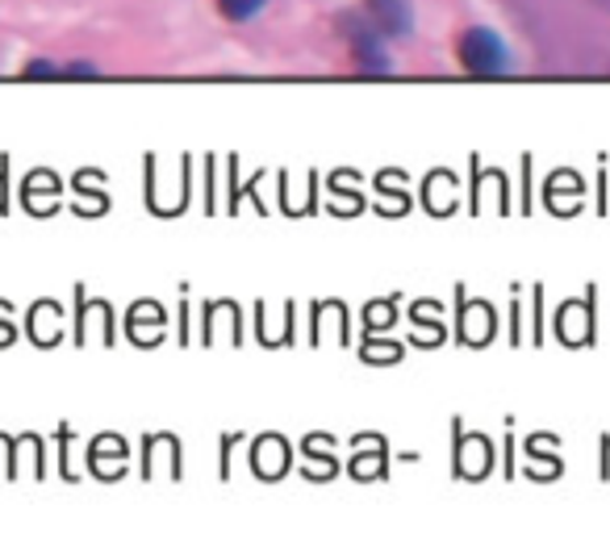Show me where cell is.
Listing matches in <instances>:
<instances>
[{"instance_id":"7a4b0ae2","label":"cell","mask_w":610,"mask_h":559,"mask_svg":"<svg viewBox=\"0 0 610 559\" xmlns=\"http://www.w3.org/2000/svg\"><path fill=\"white\" fill-rule=\"evenodd\" d=\"M339 25H343V34H347V42H352V59L364 67V71H389V51H385V42H380V30L377 21H364L356 18V13H343L339 18Z\"/></svg>"},{"instance_id":"3957f363","label":"cell","mask_w":610,"mask_h":559,"mask_svg":"<svg viewBox=\"0 0 610 559\" xmlns=\"http://www.w3.org/2000/svg\"><path fill=\"white\" fill-rule=\"evenodd\" d=\"M368 18L377 21V30L385 38H406L414 30V9L410 0H364Z\"/></svg>"},{"instance_id":"8992f818","label":"cell","mask_w":610,"mask_h":559,"mask_svg":"<svg viewBox=\"0 0 610 559\" xmlns=\"http://www.w3.org/2000/svg\"><path fill=\"white\" fill-rule=\"evenodd\" d=\"M64 76L67 80H92V76H101V71H97V63H67L64 67Z\"/></svg>"},{"instance_id":"52a82bcc","label":"cell","mask_w":610,"mask_h":559,"mask_svg":"<svg viewBox=\"0 0 610 559\" xmlns=\"http://www.w3.org/2000/svg\"><path fill=\"white\" fill-rule=\"evenodd\" d=\"M594 4H602V9H610V0H594Z\"/></svg>"},{"instance_id":"5b68a950","label":"cell","mask_w":610,"mask_h":559,"mask_svg":"<svg viewBox=\"0 0 610 559\" xmlns=\"http://www.w3.org/2000/svg\"><path fill=\"white\" fill-rule=\"evenodd\" d=\"M59 76H64V67H59V63H51V59L25 63V80H59Z\"/></svg>"},{"instance_id":"6da1fadb","label":"cell","mask_w":610,"mask_h":559,"mask_svg":"<svg viewBox=\"0 0 610 559\" xmlns=\"http://www.w3.org/2000/svg\"><path fill=\"white\" fill-rule=\"evenodd\" d=\"M456 55H461L464 71H473V76H502L506 67H510V51H506V42L498 38L493 30H485V25L464 30Z\"/></svg>"},{"instance_id":"277c9868","label":"cell","mask_w":610,"mask_h":559,"mask_svg":"<svg viewBox=\"0 0 610 559\" xmlns=\"http://www.w3.org/2000/svg\"><path fill=\"white\" fill-rule=\"evenodd\" d=\"M264 4H268V0H218L222 18H231V21H252Z\"/></svg>"}]
</instances>
